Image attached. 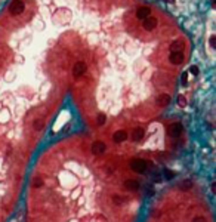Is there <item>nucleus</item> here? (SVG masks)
Returning a JSON list of instances; mask_svg holds the SVG:
<instances>
[{
	"label": "nucleus",
	"instance_id": "obj_1",
	"mask_svg": "<svg viewBox=\"0 0 216 222\" xmlns=\"http://www.w3.org/2000/svg\"><path fill=\"white\" fill-rule=\"evenodd\" d=\"M25 9V3L22 0H13L11 5H9V12L12 15H21Z\"/></svg>",
	"mask_w": 216,
	"mask_h": 222
},
{
	"label": "nucleus",
	"instance_id": "obj_2",
	"mask_svg": "<svg viewBox=\"0 0 216 222\" xmlns=\"http://www.w3.org/2000/svg\"><path fill=\"white\" fill-rule=\"evenodd\" d=\"M147 166H148L147 161L145 160H141V158H135V160L130 161V169L138 172V173H144L147 170Z\"/></svg>",
	"mask_w": 216,
	"mask_h": 222
},
{
	"label": "nucleus",
	"instance_id": "obj_3",
	"mask_svg": "<svg viewBox=\"0 0 216 222\" xmlns=\"http://www.w3.org/2000/svg\"><path fill=\"white\" fill-rule=\"evenodd\" d=\"M86 70H87V64L84 61H79V62H76L74 67H73V76L74 77H81L86 73Z\"/></svg>",
	"mask_w": 216,
	"mask_h": 222
},
{
	"label": "nucleus",
	"instance_id": "obj_4",
	"mask_svg": "<svg viewBox=\"0 0 216 222\" xmlns=\"http://www.w3.org/2000/svg\"><path fill=\"white\" fill-rule=\"evenodd\" d=\"M169 61L173 65H179L183 62V52L182 50H172V54L169 55Z\"/></svg>",
	"mask_w": 216,
	"mask_h": 222
},
{
	"label": "nucleus",
	"instance_id": "obj_5",
	"mask_svg": "<svg viewBox=\"0 0 216 222\" xmlns=\"http://www.w3.org/2000/svg\"><path fill=\"white\" fill-rule=\"evenodd\" d=\"M142 28H145L147 31H153L154 28H157V19L154 16H147L142 19Z\"/></svg>",
	"mask_w": 216,
	"mask_h": 222
},
{
	"label": "nucleus",
	"instance_id": "obj_6",
	"mask_svg": "<svg viewBox=\"0 0 216 222\" xmlns=\"http://www.w3.org/2000/svg\"><path fill=\"white\" fill-rule=\"evenodd\" d=\"M92 153L95 155H101V154H104L105 151H107V145L104 144L102 141H95L93 144H92Z\"/></svg>",
	"mask_w": 216,
	"mask_h": 222
},
{
	"label": "nucleus",
	"instance_id": "obj_7",
	"mask_svg": "<svg viewBox=\"0 0 216 222\" xmlns=\"http://www.w3.org/2000/svg\"><path fill=\"white\" fill-rule=\"evenodd\" d=\"M182 130H183L182 123H173L170 127H169V135H170L172 138H178V136H181Z\"/></svg>",
	"mask_w": 216,
	"mask_h": 222
},
{
	"label": "nucleus",
	"instance_id": "obj_8",
	"mask_svg": "<svg viewBox=\"0 0 216 222\" xmlns=\"http://www.w3.org/2000/svg\"><path fill=\"white\" fill-rule=\"evenodd\" d=\"M126 139H127V132H126V130H117V132L113 135V141L115 144L125 142Z\"/></svg>",
	"mask_w": 216,
	"mask_h": 222
},
{
	"label": "nucleus",
	"instance_id": "obj_9",
	"mask_svg": "<svg viewBox=\"0 0 216 222\" xmlns=\"http://www.w3.org/2000/svg\"><path fill=\"white\" fill-rule=\"evenodd\" d=\"M151 15V9L148 8V6H142V8H139L136 11V18L138 19H144V18H147V16H149Z\"/></svg>",
	"mask_w": 216,
	"mask_h": 222
},
{
	"label": "nucleus",
	"instance_id": "obj_10",
	"mask_svg": "<svg viewBox=\"0 0 216 222\" xmlns=\"http://www.w3.org/2000/svg\"><path fill=\"white\" fill-rule=\"evenodd\" d=\"M170 104V96L167 93H161L157 96V105L159 107H167Z\"/></svg>",
	"mask_w": 216,
	"mask_h": 222
},
{
	"label": "nucleus",
	"instance_id": "obj_11",
	"mask_svg": "<svg viewBox=\"0 0 216 222\" xmlns=\"http://www.w3.org/2000/svg\"><path fill=\"white\" fill-rule=\"evenodd\" d=\"M125 188L129 189V191H138V189H139V182L135 181V179H126Z\"/></svg>",
	"mask_w": 216,
	"mask_h": 222
},
{
	"label": "nucleus",
	"instance_id": "obj_12",
	"mask_svg": "<svg viewBox=\"0 0 216 222\" xmlns=\"http://www.w3.org/2000/svg\"><path fill=\"white\" fill-rule=\"evenodd\" d=\"M144 135H145V130L142 129V127H136V129H133V132H132V141H141L142 138H144Z\"/></svg>",
	"mask_w": 216,
	"mask_h": 222
},
{
	"label": "nucleus",
	"instance_id": "obj_13",
	"mask_svg": "<svg viewBox=\"0 0 216 222\" xmlns=\"http://www.w3.org/2000/svg\"><path fill=\"white\" fill-rule=\"evenodd\" d=\"M179 188L182 191H188V189L193 188V181L191 179H185V181H182L181 184H179Z\"/></svg>",
	"mask_w": 216,
	"mask_h": 222
},
{
	"label": "nucleus",
	"instance_id": "obj_14",
	"mask_svg": "<svg viewBox=\"0 0 216 222\" xmlns=\"http://www.w3.org/2000/svg\"><path fill=\"white\" fill-rule=\"evenodd\" d=\"M43 185H45V181H43L40 176H36L34 179L31 181V187H33V188H42Z\"/></svg>",
	"mask_w": 216,
	"mask_h": 222
},
{
	"label": "nucleus",
	"instance_id": "obj_15",
	"mask_svg": "<svg viewBox=\"0 0 216 222\" xmlns=\"http://www.w3.org/2000/svg\"><path fill=\"white\" fill-rule=\"evenodd\" d=\"M125 201H126V197L120 196V194H113V203H114V204H117V206H122Z\"/></svg>",
	"mask_w": 216,
	"mask_h": 222
},
{
	"label": "nucleus",
	"instance_id": "obj_16",
	"mask_svg": "<svg viewBox=\"0 0 216 222\" xmlns=\"http://www.w3.org/2000/svg\"><path fill=\"white\" fill-rule=\"evenodd\" d=\"M183 46H185V43H183L182 40H175V42L170 44V49L172 50H182Z\"/></svg>",
	"mask_w": 216,
	"mask_h": 222
},
{
	"label": "nucleus",
	"instance_id": "obj_17",
	"mask_svg": "<svg viewBox=\"0 0 216 222\" xmlns=\"http://www.w3.org/2000/svg\"><path fill=\"white\" fill-rule=\"evenodd\" d=\"M43 126H45V120H43V119H36L34 122H33V127H34V130H40V129H43Z\"/></svg>",
	"mask_w": 216,
	"mask_h": 222
},
{
	"label": "nucleus",
	"instance_id": "obj_18",
	"mask_svg": "<svg viewBox=\"0 0 216 222\" xmlns=\"http://www.w3.org/2000/svg\"><path fill=\"white\" fill-rule=\"evenodd\" d=\"M96 123H98V126H104L105 123H107V116L105 114H98V117H96Z\"/></svg>",
	"mask_w": 216,
	"mask_h": 222
},
{
	"label": "nucleus",
	"instance_id": "obj_19",
	"mask_svg": "<svg viewBox=\"0 0 216 222\" xmlns=\"http://www.w3.org/2000/svg\"><path fill=\"white\" fill-rule=\"evenodd\" d=\"M178 105H179L181 108L187 107V99H185V96H182V95H179V96H178Z\"/></svg>",
	"mask_w": 216,
	"mask_h": 222
},
{
	"label": "nucleus",
	"instance_id": "obj_20",
	"mask_svg": "<svg viewBox=\"0 0 216 222\" xmlns=\"http://www.w3.org/2000/svg\"><path fill=\"white\" fill-rule=\"evenodd\" d=\"M164 178L166 179H173L175 178V172H172L169 169H164Z\"/></svg>",
	"mask_w": 216,
	"mask_h": 222
},
{
	"label": "nucleus",
	"instance_id": "obj_21",
	"mask_svg": "<svg viewBox=\"0 0 216 222\" xmlns=\"http://www.w3.org/2000/svg\"><path fill=\"white\" fill-rule=\"evenodd\" d=\"M190 73H191L193 76H198V68H197L195 65H193L191 68H190Z\"/></svg>",
	"mask_w": 216,
	"mask_h": 222
},
{
	"label": "nucleus",
	"instance_id": "obj_22",
	"mask_svg": "<svg viewBox=\"0 0 216 222\" xmlns=\"http://www.w3.org/2000/svg\"><path fill=\"white\" fill-rule=\"evenodd\" d=\"M182 85H183V86H187V85H188V74H187V73H183V74H182Z\"/></svg>",
	"mask_w": 216,
	"mask_h": 222
},
{
	"label": "nucleus",
	"instance_id": "obj_23",
	"mask_svg": "<svg viewBox=\"0 0 216 222\" xmlns=\"http://www.w3.org/2000/svg\"><path fill=\"white\" fill-rule=\"evenodd\" d=\"M209 43H210L212 47H216V37H215V36H212V37L209 39Z\"/></svg>",
	"mask_w": 216,
	"mask_h": 222
},
{
	"label": "nucleus",
	"instance_id": "obj_24",
	"mask_svg": "<svg viewBox=\"0 0 216 222\" xmlns=\"http://www.w3.org/2000/svg\"><path fill=\"white\" fill-rule=\"evenodd\" d=\"M193 222H206V219L203 216H195V218H193Z\"/></svg>",
	"mask_w": 216,
	"mask_h": 222
},
{
	"label": "nucleus",
	"instance_id": "obj_25",
	"mask_svg": "<svg viewBox=\"0 0 216 222\" xmlns=\"http://www.w3.org/2000/svg\"><path fill=\"white\" fill-rule=\"evenodd\" d=\"M210 189H212V193H213V194L216 193V184H215V182H213V184L210 185Z\"/></svg>",
	"mask_w": 216,
	"mask_h": 222
},
{
	"label": "nucleus",
	"instance_id": "obj_26",
	"mask_svg": "<svg viewBox=\"0 0 216 222\" xmlns=\"http://www.w3.org/2000/svg\"><path fill=\"white\" fill-rule=\"evenodd\" d=\"M166 2H172V3H173V0H166Z\"/></svg>",
	"mask_w": 216,
	"mask_h": 222
}]
</instances>
